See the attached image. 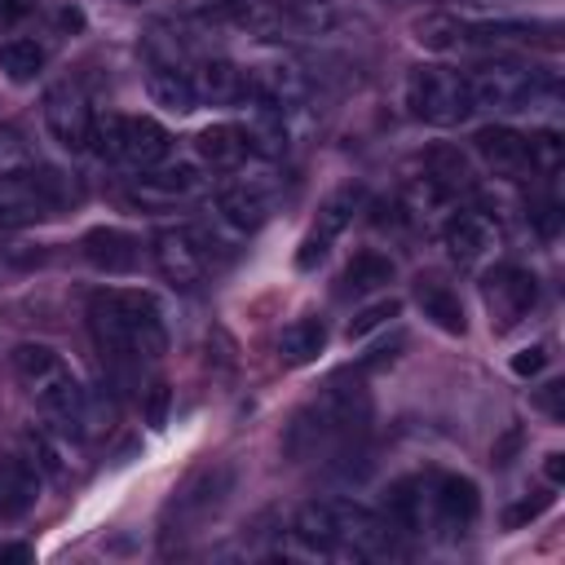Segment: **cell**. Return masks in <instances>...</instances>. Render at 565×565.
<instances>
[{
	"mask_svg": "<svg viewBox=\"0 0 565 565\" xmlns=\"http://www.w3.org/2000/svg\"><path fill=\"white\" fill-rule=\"evenodd\" d=\"M402 313V300H375V305H366L358 318H349V340H362V335H371L375 327H384L388 318H397Z\"/></svg>",
	"mask_w": 565,
	"mask_h": 565,
	"instance_id": "32",
	"label": "cell"
},
{
	"mask_svg": "<svg viewBox=\"0 0 565 565\" xmlns=\"http://www.w3.org/2000/svg\"><path fill=\"white\" fill-rule=\"evenodd\" d=\"M194 154L203 168H238L252 150H247V137L238 124H212L194 137Z\"/></svg>",
	"mask_w": 565,
	"mask_h": 565,
	"instance_id": "25",
	"label": "cell"
},
{
	"mask_svg": "<svg viewBox=\"0 0 565 565\" xmlns=\"http://www.w3.org/2000/svg\"><path fill=\"white\" fill-rule=\"evenodd\" d=\"M358 203H362V190H358V185H340V190L318 207V221H313V230H309L305 247L296 252V265H300V269H313V260H322V256H327L331 238L353 221Z\"/></svg>",
	"mask_w": 565,
	"mask_h": 565,
	"instance_id": "16",
	"label": "cell"
},
{
	"mask_svg": "<svg viewBox=\"0 0 565 565\" xmlns=\"http://www.w3.org/2000/svg\"><path fill=\"white\" fill-rule=\"evenodd\" d=\"M415 305H419L424 318H433L441 331H450V335H463V331H468L459 291H455L450 282H441V278H419V282H415Z\"/></svg>",
	"mask_w": 565,
	"mask_h": 565,
	"instance_id": "23",
	"label": "cell"
},
{
	"mask_svg": "<svg viewBox=\"0 0 565 565\" xmlns=\"http://www.w3.org/2000/svg\"><path fill=\"white\" fill-rule=\"evenodd\" d=\"M40 66H44V44H40V40L18 35V40H4V44H0V75H4V79L26 84V79L40 75Z\"/></svg>",
	"mask_w": 565,
	"mask_h": 565,
	"instance_id": "28",
	"label": "cell"
},
{
	"mask_svg": "<svg viewBox=\"0 0 565 565\" xmlns=\"http://www.w3.org/2000/svg\"><path fill=\"white\" fill-rule=\"evenodd\" d=\"M163 415H168V384H150V411H146L150 428H159Z\"/></svg>",
	"mask_w": 565,
	"mask_h": 565,
	"instance_id": "35",
	"label": "cell"
},
{
	"mask_svg": "<svg viewBox=\"0 0 565 565\" xmlns=\"http://www.w3.org/2000/svg\"><path fill=\"white\" fill-rule=\"evenodd\" d=\"M13 375L35 397V406L44 411L53 433H62V437H102L115 424V406L102 393L84 388L53 344H40V340L18 344Z\"/></svg>",
	"mask_w": 565,
	"mask_h": 565,
	"instance_id": "1",
	"label": "cell"
},
{
	"mask_svg": "<svg viewBox=\"0 0 565 565\" xmlns=\"http://www.w3.org/2000/svg\"><path fill=\"white\" fill-rule=\"evenodd\" d=\"M44 472L26 455H4L0 459V521H22L35 499H40Z\"/></svg>",
	"mask_w": 565,
	"mask_h": 565,
	"instance_id": "19",
	"label": "cell"
},
{
	"mask_svg": "<svg viewBox=\"0 0 565 565\" xmlns=\"http://www.w3.org/2000/svg\"><path fill=\"white\" fill-rule=\"evenodd\" d=\"M547 366V349L543 344H530V349H521L516 358H512V371L516 375H539Z\"/></svg>",
	"mask_w": 565,
	"mask_h": 565,
	"instance_id": "33",
	"label": "cell"
},
{
	"mask_svg": "<svg viewBox=\"0 0 565 565\" xmlns=\"http://www.w3.org/2000/svg\"><path fill=\"white\" fill-rule=\"evenodd\" d=\"M22 446H26V459H31L44 477H62V446H57L44 428H26V433H22Z\"/></svg>",
	"mask_w": 565,
	"mask_h": 565,
	"instance_id": "31",
	"label": "cell"
},
{
	"mask_svg": "<svg viewBox=\"0 0 565 565\" xmlns=\"http://www.w3.org/2000/svg\"><path fill=\"white\" fill-rule=\"evenodd\" d=\"M79 252H84V260H88L97 274H132L137 260H141V243H137L128 230H119V225H97V230H88L84 243H79Z\"/></svg>",
	"mask_w": 565,
	"mask_h": 565,
	"instance_id": "18",
	"label": "cell"
},
{
	"mask_svg": "<svg viewBox=\"0 0 565 565\" xmlns=\"http://www.w3.org/2000/svg\"><path fill=\"white\" fill-rule=\"evenodd\" d=\"M146 93H150V102H154L163 115H190V110L199 106L194 79H190L181 66H150Z\"/></svg>",
	"mask_w": 565,
	"mask_h": 565,
	"instance_id": "24",
	"label": "cell"
},
{
	"mask_svg": "<svg viewBox=\"0 0 565 565\" xmlns=\"http://www.w3.org/2000/svg\"><path fill=\"white\" fill-rule=\"evenodd\" d=\"M31 4H35V0H0V35L13 31V26L31 13Z\"/></svg>",
	"mask_w": 565,
	"mask_h": 565,
	"instance_id": "34",
	"label": "cell"
},
{
	"mask_svg": "<svg viewBox=\"0 0 565 565\" xmlns=\"http://www.w3.org/2000/svg\"><path fill=\"white\" fill-rule=\"evenodd\" d=\"M269 190L260 181H234L216 194V221L230 230V234H252L260 230V221L269 216Z\"/></svg>",
	"mask_w": 565,
	"mask_h": 565,
	"instance_id": "17",
	"label": "cell"
},
{
	"mask_svg": "<svg viewBox=\"0 0 565 565\" xmlns=\"http://www.w3.org/2000/svg\"><path fill=\"white\" fill-rule=\"evenodd\" d=\"M366 419H371V397H366L362 380L353 375V384H349V380L335 375L309 406L296 411V419L287 424L282 450L291 459H313V455L349 450L366 433Z\"/></svg>",
	"mask_w": 565,
	"mask_h": 565,
	"instance_id": "3",
	"label": "cell"
},
{
	"mask_svg": "<svg viewBox=\"0 0 565 565\" xmlns=\"http://www.w3.org/2000/svg\"><path fill=\"white\" fill-rule=\"evenodd\" d=\"M415 44H424L428 53H455L463 49V22L455 13H428L415 22Z\"/></svg>",
	"mask_w": 565,
	"mask_h": 565,
	"instance_id": "29",
	"label": "cell"
},
{
	"mask_svg": "<svg viewBox=\"0 0 565 565\" xmlns=\"http://www.w3.org/2000/svg\"><path fill=\"white\" fill-rule=\"evenodd\" d=\"M322 344H327V322L322 318H296L278 335V358H282V366H305L322 353Z\"/></svg>",
	"mask_w": 565,
	"mask_h": 565,
	"instance_id": "27",
	"label": "cell"
},
{
	"mask_svg": "<svg viewBox=\"0 0 565 565\" xmlns=\"http://www.w3.org/2000/svg\"><path fill=\"white\" fill-rule=\"evenodd\" d=\"M168 154H172V137H168V128L159 119H150V115H124V124H119V154H115L119 163L146 172V168L163 163Z\"/></svg>",
	"mask_w": 565,
	"mask_h": 565,
	"instance_id": "15",
	"label": "cell"
},
{
	"mask_svg": "<svg viewBox=\"0 0 565 565\" xmlns=\"http://www.w3.org/2000/svg\"><path fill=\"white\" fill-rule=\"evenodd\" d=\"M287 115L282 106H269L260 97H243V137H247V150L256 154H282L287 150Z\"/></svg>",
	"mask_w": 565,
	"mask_h": 565,
	"instance_id": "21",
	"label": "cell"
},
{
	"mask_svg": "<svg viewBox=\"0 0 565 565\" xmlns=\"http://www.w3.org/2000/svg\"><path fill=\"white\" fill-rule=\"evenodd\" d=\"M203 190V177H199V168L194 163H154V168H146L141 177H132L128 185H124V203H132V207H141V212H163V207H177V203H190L194 194Z\"/></svg>",
	"mask_w": 565,
	"mask_h": 565,
	"instance_id": "8",
	"label": "cell"
},
{
	"mask_svg": "<svg viewBox=\"0 0 565 565\" xmlns=\"http://www.w3.org/2000/svg\"><path fill=\"white\" fill-rule=\"evenodd\" d=\"M472 150H477V159L494 177H525V172H534V146H530V137L516 132V128H508V124L481 128L472 137Z\"/></svg>",
	"mask_w": 565,
	"mask_h": 565,
	"instance_id": "12",
	"label": "cell"
},
{
	"mask_svg": "<svg viewBox=\"0 0 565 565\" xmlns=\"http://www.w3.org/2000/svg\"><path fill=\"white\" fill-rule=\"evenodd\" d=\"M75 199L71 177L49 163L0 168V225H35Z\"/></svg>",
	"mask_w": 565,
	"mask_h": 565,
	"instance_id": "4",
	"label": "cell"
},
{
	"mask_svg": "<svg viewBox=\"0 0 565 565\" xmlns=\"http://www.w3.org/2000/svg\"><path fill=\"white\" fill-rule=\"evenodd\" d=\"M539 512H543V499H539V503H521V508H512L503 521H508V525H516V521H525V516H539Z\"/></svg>",
	"mask_w": 565,
	"mask_h": 565,
	"instance_id": "38",
	"label": "cell"
},
{
	"mask_svg": "<svg viewBox=\"0 0 565 565\" xmlns=\"http://www.w3.org/2000/svg\"><path fill=\"white\" fill-rule=\"evenodd\" d=\"M230 486H234V472H230V468H203V472H194V477L185 481V490L172 499V521H177L181 530L207 521V516L225 503Z\"/></svg>",
	"mask_w": 565,
	"mask_h": 565,
	"instance_id": "13",
	"label": "cell"
},
{
	"mask_svg": "<svg viewBox=\"0 0 565 565\" xmlns=\"http://www.w3.org/2000/svg\"><path fill=\"white\" fill-rule=\"evenodd\" d=\"M472 521H477V486L468 477L455 472L424 477V530L463 534Z\"/></svg>",
	"mask_w": 565,
	"mask_h": 565,
	"instance_id": "9",
	"label": "cell"
},
{
	"mask_svg": "<svg viewBox=\"0 0 565 565\" xmlns=\"http://www.w3.org/2000/svg\"><path fill=\"white\" fill-rule=\"evenodd\" d=\"M44 128L62 150H88V128H93V110L84 102L79 88L57 84L44 93Z\"/></svg>",
	"mask_w": 565,
	"mask_h": 565,
	"instance_id": "11",
	"label": "cell"
},
{
	"mask_svg": "<svg viewBox=\"0 0 565 565\" xmlns=\"http://www.w3.org/2000/svg\"><path fill=\"white\" fill-rule=\"evenodd\" d=\"M543 472H547V481H552V486H561V481H565V455H561V450H552V455H547V463H543Z\"/></svg>",
	"mask_w": 565,
	"mask_h": 565,
	"instance_id": "36",
	"label": "cell"
},
{
	"mask_svg": "<svg viewBox=\"0 0 565 565\" xmlns=\"http://www.w3.org/2000/svg\"><path fill=\"white\" fill-rule=\"evenodd\" d=\"M88 327L110 366H146L168 353L163 309L150 291L132 287H102L88 300Z\"/></svg>",
	"mask_w": 565,
	"mask_h": 565,
	"instance_id": "2",
	"label": "cell"
},
{
	"mask_svg": "<svg viewBox=\"0 0 565 565\" xmlns=\"http://www.w3.org/2000/svg\"><path fill=\"white\" fill-rule=\"evenodd\" d=\"M539 406H543L547 415H561V384H547L543 397H539Z\"/></svg>",
	"mask_w": 565,
	"mask_h": 565,
	"instance_id": "37",
	"label": "cell"
},
{
	"mask_svg": "<svg viewBox=\"0 0 565 565\" xmlns=\"http://www.w3.org/2000/svg\"><path fill=\"white\" fill-rule=\"evenodd\" d=\"M424 177H433L446 194H459V190H468L472 185V177H468V159L459 154V150H433L428 159H424Z\"/></svg>",
	"mask_w": 565,
	"mask_h": 565,
	"instance_id": "30",
	"label": "cell"
},
{
	"mask_svg": "<svg viewBox=\"0 0 565 565\" xmlns=\"http://www.w3.org/2000/svg\"><path fill=\"white\" fill-rule=\"evenodd\" d=\"M190 79H194V97L199 102H212V106H238L247 97V71L234 66V62H225V57L199 62V71Z\"/></svg>",
	"mask_w": 565,
	"mask_h": 565,
	"instance_id": "22",
	"label": "cell"
},
{
	"mask_svg": "<svg viewBox=\"0 0 565 565\" xmlns=\"http://www.w3.org/2000/svg\"><path fill=\"white\" fill-rule=\"evenodd\" d=\"M393 274H397L393 256H384V252H358L344 265V274H340V296H366V291L393 282Z\"/></svg>",
	"mask_w": 565,
	"mask_h": 565,
	"instance_id": "26",
	"label": "cell"
},
{
	"mask_svg": "<svg viewBox=\"0 0 565 565\" xmlns=\"http://www.w3.org/2000/svg\"><path fill=\"white\" fill-rule=\"evenodd\" d=\"M481 296H486V309H490V322L499 331H512L539 300V278L521 265H499L486 274L481 282Z\"/></svg>",
	"mask_w": 565,
	"mask_h": 565,
	"instance_id": "10",
	"label": "cell"
},
{
	"mask_svg": "<svg viewBox=\"0 0 565 565\" xmlns=\"http://www.w3.org/2000/svg\"><path fill=\"white\" fill-rule=\"evenodd\" d=\"M154 265L172 287H199L212 269L207 234L194 225H163L154 234Z\"/></svg>",
	"mask_w": 565,
	"mask_h": 565,
	"instance_id": "7",
	"label": "cell"
},
{
	"mask_svg": "<svg viewBox=\"0 0 565 565\" xmlns=\"http://www.w3.org/2000/svg\"><path fill=\"white\" fill-rule=\"evenodd\" d=\"M463 79H468L472 110H499V115H508V110H530V106L539 102V93L552 88V84L539 79L534 66H525V62H516V57H490V62L463 71Z\"/></svg>",
	"mask_w": 565,
	"mask_h": 565,
	"instance_id": "5",
	"label": "cell"
},
{
	"mask_svg": "<svg viewBox=\"0 0 565 565\" xmlns=\"http://www.w3.org/2000/svg\"><path fill=\"white\" fill-rule=\"evenodd\" d=\"M247 97H260L269 106H282V110H296L305 97H309V75L296 66V62H260L247 71Z\"/></svg>",
	"mask_w": 565,
	"mask_h": 565,
	"instance_id": "14",
	"label": "cell"
},
{
	"mask_svg": "<svg viewBox=\"0 0 565 565\" xmlns=\"http://www.w3.org/2000/svg\"><path fill=\"white\" fill-rule=\"evenodd\" d=\"M124 4H146V0H124Z\"/></svg>",
	"mask_w": 565,
	"mask_h": 565,
	"instance_id": "39",
	"label": "cell"
},
{
	"mask_svg": "<svg viewBox=\"0 0 565 565\" xmlns=\"http://www.w3.org/2000/svg\"><path fill=\"white\" fill-rule=\"evenodd\" d=\"M406 106L419 124H433V128L463 124L472 115L463 71H455V66H415L406 75Z\"/></svg>",
	"mask_w": 565,
	"mask_h": 565,
	"instance_id": "6",
	"label": "cell"
},
{
	"mask_svg": "<svg viewBox=\"0 0 565 565\" xmlns=\"http://www.w3.org/2000/svg\"><path fill=\"white\" fill-rule=\"evenodd\" d=\"M494 238H499V230H494V221L481 216V212H455V216L446 221V230H441V243H446V252H450L455 265H477V260H486L490 247H494Z\"/></svg>",
	"mask_w": 565,
	"mask_h": 565,
	"instance_id": "20",
	"label": "cell"
}]
</instances>
